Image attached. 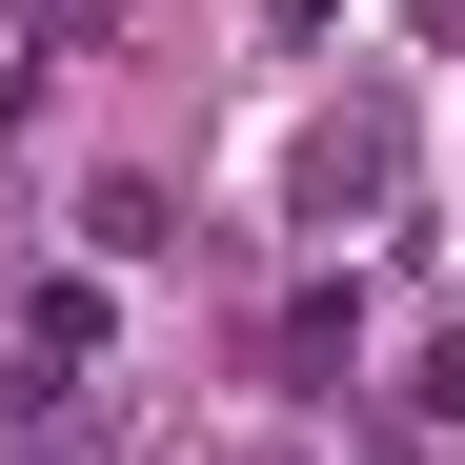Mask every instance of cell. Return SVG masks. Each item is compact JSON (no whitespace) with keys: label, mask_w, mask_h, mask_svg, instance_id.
<instances>
[{"label":"cell","mask_w":465,"mask_h":465,"mask_svg":"<svg viewBox=\"0 0 465 465\" xmlns=\"http://www.w3.org/2000/svg\"><path fill=\"white\" fill-rule=\"evenodd\" d=\"M82 243H102V263H163L183 223H163V183H102V203H82Z\"/></svg>","instance_id":"2"},{"label":"cell","mask_w":465,"mask_h":465,"mask_svg":"<svg viewBox=\"0 0 465 465\" xmlns=\"http://www.w3.org/2000/svg\"><path fill=\"white\" fill-rule=\"evenodd\" d=\"M41 465H82V425H61V445H41Z\"/></svg>","instance_id":"3"},{"label":"cell","mask_w":465,"mask_h":465,"mask_svg":"<svg viewBox=\"0 0 465 465\" xmlns=\"http://www.w3.org/2000/svg\"><path fill=\"white\" fill-rule=\"evenodd\" d=\"M384 183H405V102H344V122H303V223H364Z\"/></svg>","instance_id":"1"}]
</instances>
